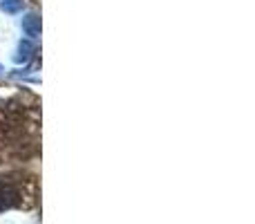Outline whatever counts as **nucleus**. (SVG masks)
<instances>
[{"mask_svg":"<svg viewBox=\"0 0 255 224\" xmlns=\"http://www.w3.org/2000/svg\"><path fill=\"white\" fill-rule=\"evenodd\" d=\"M18 204V189L11 182L0 180V211H7V209L16 207Z\"/></svg>","mask_w":255,"mask_h":224,"instance_id":"1","label":"nucleus"},{"mask_svg":"<svg viewBox=\"0 0 255 224\" xmlns=\"http://www.w3.org/2000/svg\"><path fill=\"white\" fill-rule=\"evenodd\" d=\"M0 72H2V67H0Z\"/></svg>","mask_w":255,"mask_h":224,"instance_id":"5","label":"nucleus"},{"mask_svg":"<svg viewBox=\"0 0 255 224\" xmlns=\"http://www.w3.org/2000/svg\"><path fill=\"white\" fill-rule=\"evenodd\" d=\"M22 31H25L29 38H38L40 36V18L36 13H29V16L22 18Z\"/></svg>","mask_w":255,"mask_h":224,"instance_id":"2","label":"nucleus"},{"mask_svg":"<svg viewBox=\"0 0 255 224\" xmlns=\"http://www.w3.org/2000/svg\"><path fill=\"white\" fill-rule=\"evenodd\" d=\"M18 52H20V54L16 56V61H29V58L36 54V47L29 43V40H22L20 47H18Z\"/></svg>","mask_w":255,"mask_h":224,"instance_id":"3","label":"nucleus"},{"mask_svg":"<svg viewBox=\"0 0 255 224\" xmlns=\"http://www.w3.org/2000/svg\"><path fill=\"white\" fill-rule=\"evenodd\" d=\"M22 7H25V0H2L0 2V9L7 13H18L22 11Z\"/></svg>","mask_w":255,"mask_h":224,"instance_id":"4","label":"nucleus"}]
</instances>
